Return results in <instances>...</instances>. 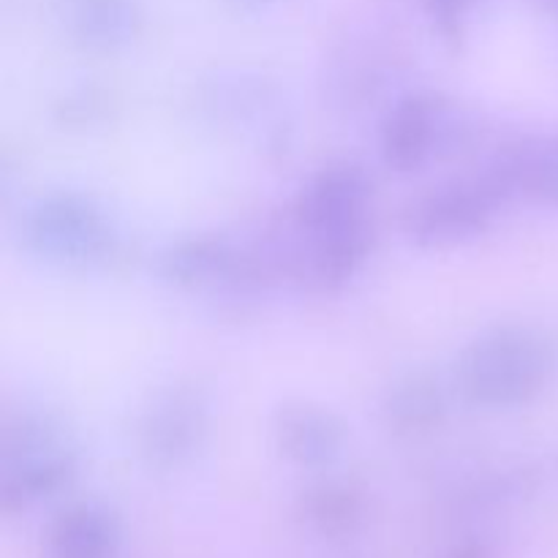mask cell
I'll list each match as a JSON object with an SVG mask.
<instances>
[{"label":"cell","instance_id":"3","mask_svg":"<svg viewBox=\"0 0 558 558\" xmlns=\"http://www.w3.org/2000/svg\"><path fill=\"white\" fill-rule=\"evenodd\" d=\"M76 452L63 425L49 412L22 409L0 428V510L14 515L69 488Z\"/></svg>","mask_w":558,"mask_h":558},{"label":"cell","instance_id":"9","mask_svg":"<svg viewBox=\"0 0 558 558\" xmlns=\"http://www.w3.org/2000/svg\"><path fill=\"white\" fill-rule=\"evenodd\" d=\"M272 445L292 466L327 469L343 456L349 428L332 409L311 401H287L272 412Z\"/></svg>","mask_w":558,"mask_h":558},{"label":"cell","instance_id":"4","mask_svg":"<svg viewBox=\"0 0 558 558\" xmlns=\"http://www.w3.org/2000/svg\"><path fill=\"white\" fill-rule=\"evenodd\" d=\"M22 248L54 267H96L118 251V227L107 207L82 191H49L22 210Z\"/></svg>","mask_w":558,"mask_h":558},{"label":"cell","instance_id":"18","mask_svg":"<svg viewBox=\"0 0 558 558\" xmlns=\"http://www.w3.org/2000/svg\"><path fill=\"white\" fill-rule=\"evenodd\" d=\"M232 5L243 11H259V9H270V5H278L281 0H229Z\"/></svg>","mask_w":558,"mask_h":558},{"label":"cell","instance_id":"2","mask_svg":"<svg viewBox=\"0 0 558 558\" xmlns=\"http://www.w3.org/2000/svg\"><path fill=\"white\" fill-rule=\"evenodd\" d=\"M554 368L548 338L526 325H494L461 349L452 385L469 407L512 412L543 396Z\"/></svg>","mask_w":558,"mask_h":558},{"label":"cell","instance_id":"10","mask_svg":"<svg viewBox=\"0 0 558 558\" xmlns=\"http://www.w3.org/2000/svg\"><path fill=\"white\" fill-rule=\"evenodd\" d=\"M52 11L65 38L90 54L123 52L145 31L142 0H52Z\"/></svg>","mask_w":558,"mask_h":558},{"label":"cell","instance_id":"11","mask_svg":"<svg viewBox=\"0 0 558 558\" xmlns=\"http://www.w3.org/2000/svg\"><path fill=\"white\" fill-rule=\"evenodd\" d=\"M510 202L558 210V136H529L496 153L485 167Z\"/></svg>","mask_w":558,"mask_h":558},{"label":"cell","instance_id":"7","mask_svg":"<svg viewBox=\"0 0 558 558\" xmlns=\"http://www.w3.org/2000/svg\"><path fill=\"white\" fill-rule=\"evenodd\" d=\"M213 425L210 392L196 381L178 379L158 387L136 417V450L156 472H172L194 461Z\"/></svg>","mask_w":558,"mask_h":558},{"label":"cell","instance_id":"6","mask_svg":"<svg viewBox=\"0 0 558 558\" xmlns=\"http://www.w3.org/2000/svg\"><path fill=\"white\" fill-rule=\"evenodd\" d=\"M469 123L439 90H407L379 123V158L390 172L414 174L458 150Z\"/></svg>","mask_w":558,"mask_h":558},{"label":"cell","instance_id":"16","mask_svg":"<svg viewBox=\"0 0 558 558\" xmlns=\"http://www.w3.org/2000/svg\"><path fill=\"white\" fill-rule=\"evenodd\" d=\"M430 31L450 47H461L469 36L474 14L485 0H417Z\"/></svg>","mask_w":558,"mask_h":558},{"label":"cell","instance_id":"17","mask_svg":"<svg viewBox=\"0 0 558 558\" xmlns=\"http://www.w3.org/2000/svg\"><path fill=\"white\" fill-rule=\"evenodd\" d=\"M439 558H494V556H490V550L485 548L483 543H472V539H466V543L450 545V548H447Z\"/></svg>","mask_w":558,"mask_h":558},{"label":"cell","instance_id":"1","mask_svg":"<svg viewBox=\"0 0 558 558\" xmlns=\"http://www.w3.org/2000/svg\"><path fill=\"white\" fill-rule=\"evenodd\" d=\"M374 180L360 163L332 161L311 174L294 202L300 262L314 287L338 292L360 276L376 243Z\"/></svg>","mask_w":558,"mask_h":558},{"label":"cell","instance_id":"12","mask_svg":"<svg viewBox=\"0 0 558 558\" xmlns=\"http://www.w3.org/2000/svg\"><path fill=\"white\" fill-rule=\"evenodd\" d=\"M120 548V521L96 501L71 505L49 523L47 558H114Z\"/></svg>","mask_w":558,"mask_h":558},{"label":"cell","instance_id":"14","mask_svg":"<svg viewBox=\"0 0 558 558\" xmlns=\"http://www.w3.org/2000/svg\"><path fill=\"white\" fill-rule=\"evenodd\" d=\"M363 518V496L349 485L325 483L303 496V521L327 539H341L354 534Z\"/></svg>","mask_w":558,"mask_h":558},{"label":"cell","instance_id":"13","mask_svg":"<svg viewBox=\"0 0 558 558\" xmlns=\"http://www.w3.org/2000/svg\"><path fill=\"white\" fill-rule=\"evenodd\" d=\"M381 417L396 434H428L447 417V392L434 376L409 374L381 398Z\"/></svg>","mask_w":558,"mask_h":558},{"label":"cell","instance_id":"15","mask_svg":"<svg viewBox=\"0 0 558 558\" xmlns=\"http://www.w3.org/2000/svg\"><path fill=\"white\" fill-rule=\"evenodd\" d=\"M109 114H112V98L107 90L93 85L63 93L52 107V118L60 129H90L107 123Z\"/></svg>","mask_w":558,"mask_h":558},{"label":"cell","instance_id":"19","mask_svg":"<svg viewBox=\"0 0 558 558\" xmlns=\"http://www.w3.org/2000/svg\"><path fill=\"white\" fill-rule=\"evenodd\" d=\"M543 5H548L550 11H558V0H539Z\"/></svg>","mask_w":558,"mask_h":558},{"label":"cell","instance_id":"5","mask_svg":"<svg viewBox=\"0 0 558 558\" xmlns=\"http://www.w3.org/2000/svg\"><path fill=\"white\" fill-rule=\"evenodd\" d=\"M510 205L505 191L477 172L434 185L428 194L409 202L401 216V232L420 251H450L472 245L494 227L499 213Z\"/></svg>","mask_w":558,"mask_h":558},{"label":"cell","instance_id":"8","mask_svg":"<svg viewBox=\"0 0 558 558\" xmlns=\"http://www.w3.org/2000/svg\"><path fill=\"white\" fill-rule=\"evenodd\" d=\"M156 272L178 289L245 292L262 278V256L227 234H189L158 254Z\"/></svg>","mask_w":558,"mask_h":558}]
</instances>
